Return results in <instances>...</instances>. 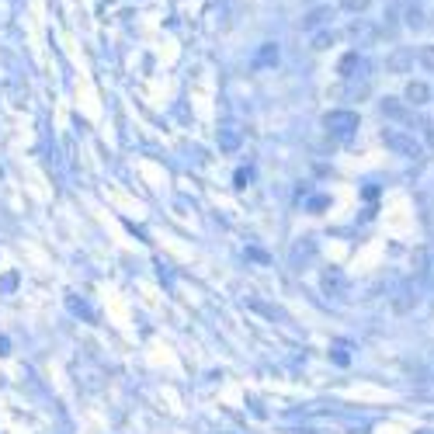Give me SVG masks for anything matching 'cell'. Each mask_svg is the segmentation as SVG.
Segmentation results:
<instances>
[{"instance_id":"cell-1","label":"cell","mask_w":434,"mask_h":434,"mask_svg":"<svg viewBox=\"0 0 434 434\" xmlns=\"http://www.w3.org/2000/svg\"><path fill=\"white\" fill-rule=\"evenodd\" d=\"M382 139H386V146L389 150H396L400 157H410V160H417L424 150H421V143L414 139V136H407V132H382Z\"/></svg>"},{"instance_id":"cell-2","label":"cell","mask_w":434,"mask_h":434,"mask_svg":"<svg viewBox=\"0 0 434 434\" xmlns=\"http://www.w3.org/2000/svg\"><path fill=\"white\" fill-rule=\"evenodd\" d=\"M414 49H407V46H400V49H393L389 52V59H386V70L389 74H410V66H414Z\"/></svg>"},{"instance_id":"cell-3","label":"cell","mask_w":434,"mask_h":434,"mask_svg":"<svg viewBox=\"0 0 434 434\" xmlns=\"http://www.w3.org/2000/svg\"><path fill=\"white\" fill-rule=\"evenodd\" d=\"M407 101L417 108V104H428L431 101V87L424 84V80H410L407 84Z\"/></svg>"},{"instance_id":"cell-4","label":"cell","mask_w":434,"mask_h":434,"mask_svg":"<svg viewBox=\"0 0 434 434\" xmlns=\"http://www.w3.org/2000/svg\"><path fill=\"white\" fill-rule=\"evenodd\" d=\"M382 115H389V118H403V122L410 118V111H407L403 101H396V97H386V101H382Z\"/></svg>"},{"instance_id":"cell-5","label":"cell","mask_w":434,"mask_h":434,"mask_svg":"<svg viewBox=\"0 0 434 434\" xmlns=\"http://www.w3.org/2000/svg\"><path fill=\"white\" fill-rule=\"evenodd\" d=\"M417 63L434 74V46H421V49H417Z\"/></svg>"},{"instance_id":"cell-6","label":"cell","mask_w":434,"mask_h":434,"mask_svg":"<svg viewBox=\"0 0 434 434\" xmlns=\"http://www.w3.org/2000/svg\"><path fill=\"white\" fill-rule=\"evenodd\" d=\"M428 271V247H417L414 251V274H424Z\"/></svg>"},{"instance_id":"cell-7","label":"cell","mask_w":434,"mask_h":434,"mask_svg":"<svg viewBox=\"0 0 434 434\" xmlns=\"http://www.w3.org/2000/svg\"><path fill=\"white\" fill-rule=\"evenodd\" d=\"M407 24H410V28H421V24H424V10H421V7H410V10H407Z\"/></svg>"},{"instance_id":"cell-8","label":"cell","mask_w":434,"mask_h":434,"mask_svg":"<svg viewBox=\"0 0 434 434\" xmlns=\"http://www.w3.org/2000/svg\"><path fill=\"white\" fill-rule=\"evenodd\" d=\"M327 122H330V125H354V122H358V118H354V115H330V118H327Z\"/></svg>"},{"instance_id":"cell-9","label":"cell","mask_w":434,"mask_h":434,"mask_svg":"<svg viewBox=\"0 0 434 434\" xmlns=\"http://www.w3.org/2000/svg\"><path fill=\"white\" fill-rule=\"evenodd\" d=\"M421 129H424V139H428V146H434V122H421Z\"/></svg>"},{"instance_id":"cell-10","label":"cell","mask_w":434,"mask_h":434,"mask_svg":"<svg viewBox=\"0 0 434 434\" xmlns=\"http://www.w3.org/2000/svg\"><path fill=\"white\" fill-rule=\"evenodd\" d=\"M347 7H354V10H361V7H368V0H347Z\"/></svg>"}]
</instances>
